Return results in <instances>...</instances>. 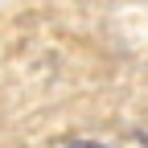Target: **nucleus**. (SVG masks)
Segmentation results:
<instances>
[{"label":"nucleus","mask_w":148,"mask_h":148,"mask_svg":"<svg viewBox=\"0 0 148 148\" xmlns=\"http://www.w3.org/2000/svg\"><path fill=\"white\" fill-rule=\"evenodd\" d=\"M70 148H103V144H90V140H78V144H70Z\"/></svg>","instance_id":"obj_1"}]
</instances>
